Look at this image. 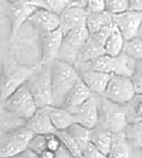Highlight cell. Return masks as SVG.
<instances>
[{
	"instance_id": "1",
	"label": "cell",
	"mask_w": 142,
	"mask_h": 158,
	"mask_svg": "<svg viewBox=\"0 0 142 158\" xmlns=\"http://www.w3.org/2000/svg\"><path fill=\"white\" fill-rule=\"evenodd\" d=\"M51 90L52 105L62 106L67 93L80 79V74L73 64L57 59L51 63Z\"/></svg>"
},
{
	"instance_id": "2",
	"label": "cell",
	"mask_w": 142,
	"mask_h": 158,
	"mask_svg": "<svg viewBox=\"0 0 142 158\" xmlns=\"http://www.w3.org/2000/svg\"><path fill=\"white\" fill-rule=\"evenodd\" d=\"M37 65H22L16 60L9 59L2 64L0 71V90L1 100L0 104L8 98L19 87L24 85L32 75Z\"/></svg>"
},
{
	"instance_id": "3",
	"label": "cell",
	"mask_w": 142,
	"mask_h": 158,
	"mask_svg": "<svg viewBox=\"0 0 142 158\" xmlns=\"http://www.w3.org/2000/svg\"><path fill=\"white\" fill-rule=\"evenodd\" d=\"M38 108L37 103L26 84L19 87L0 104V112L5 111L6 113L26 122L36 114Z\"/></svg>"
},
{
	"instance_id": "4",
	"label": "cell",
	"mask_w": 142,
	"mask_h": 158,
	"mask_svg": "<svg viewBox=\"0 0 142 158\" xmlns=\"http://www.w3.org/2000/svg\"><path fill=\"white\" fill-rule=\"evenodd\" d=\"M50 65L38 63L34 72L26 83L39 108L52 105Z\"/></svg>"
},
{
	"instance_id": "5",
	"label": "cell",
	"mask_w": 142,
	"mask_h": 158,
	"mask_svg": "<svg viewBox=\"0 0 142 158\" xmlns=\"http://www.w3.org/2000/svg\"><path fill=\"white\" fill-rule=\"evenodd\" d=\"M33 133L26 125L3 131L0 136V158H16L29 147Z\"/></svg>"
},
{
	"instance_id": "6",
	"label": "cell",
	"mask_w": 142,
	"mask_h": 158,
	"mask_svg": "<svg viewBox=\"0 0 142 158\" xmlns=\"http://www.w3.org/2000/svg\"><path fill=\"white\" fill-rule=\"evenodd\" d=\"M128 125H129V114L123 108V106L117 105L102 98L101 108L99 107L98 127L105 129L112 134H118V133H124Z\"/></svg>"
},
{
	"instance_id": "7",
	"label": "cell",
	"mask_w": 142,
	"mask_h": 158,
	"mask_svg": "<svg viewBox=\"0 0 142 158\" xmlns=\"http://www.w3.org/2000/svg\"><path fill=\"white\" fill-rule=\"evenodd\" d=\"M135 95L137 94L133 84L129 77L111 75L107 89L101 98L111 103H114L117 105L124 106L131 103Z\"/></svg>"
},
{
	"instance_id": "8",
	"label": "cell",
	"mask_w": 142,
	"mask_h": 158,
	"mask_svg": "<svg viewBox=\"0 0 142 158\" xmlns=\"http://www.w3.org/2000/svg\"><path fill=\"white\" fill-rule=\"evenodd\" d=\"M90 33L86 26L79 27L63 34L62 44L58 59L76 65L80 50L88 40Z\"/></svg>"
},
{
	"instance_id": "9",
	"label": "cell",
	"mask_w": 142,
	"mask_h": 158,
	"mask_svg": "<svg viewBox=\"0 0 142 158\" xmlns=\"http://www.w3.org/2000/svg\"><path fill=\"white\" fill-rule=\"evenodd\" d=\"M129 56L124 53L117 56L104 54L87 64L95 71H100L110 75H122L130 77L132 74V69L129 66Z\"/></svg>"
},
{
	"instance_id": "10",
	"label": "cell",
	"mask_w": 142,
	"mask_h": 158,
	"mask_svg": "<svg viewBox=\"0 0 142 158\" xmlns=\"http://www.w3.org/2000/svg\"><path fill=\"white\" fill-rule=\"evenodd\" d=\"M60 17V28L63 34L71 30L86 26L88 11L83 5V0H72L70 5L59 15Z\"/></svg>"
},
{
	"instance_id": "11",
	"label": "cell",
	"mask_w": 142,
	"mask_h": 158,
	"mask_svg": "<svg viewBox=\"0 0 142 158\" xmlns=\"http://www.w3.org/2000/svg\"><path fill=\"white\" fill-rule=\"evenodd\" d=\"M63 33L60 29L39 34L40 62L39 64H51L57 60L62 44Z\"/></svg>"
},
{
	"instance_id": "12",
	"label": "cell",
	"mask_w": 142,
	"mask_h": 158,
	"mask_svg": "<svg viewBox=\"0 0 142 158\" xmlns=\"http://www.w3.org/2000/svg\"><path fill=\"white\" fill-rule=\"evenodd\" d=\"M74 66L79 72L80 79L89 87L92 94L95 96H102L109 83V80L111 77L110 74L95 71V70L90 68L88 64H78Z\"/></svg>"
},
{
	"instance_id": "13",
	"label": "cell",
	"mask_w": 142,
	"mask_h": 158,
	"mask_svg": "<svg viewBox=\"0 0 142 158\" xmlns=\"http://www.w3.org/2000/svg\"><path fill=\"white\" fill-rule=\"evenodd\" d=\"M112 18L113 22L119 31L121 32L126 42L137 38L138 30L142 21V12L126 10L124 12L112 15Z\"/></svg>"
},
{
	"instance_id": "14",
	"label": "cell",
	"mask_w": 142,
	"mask_h": 158,
	"mask_svg": "<svg viewBox=\"0 0 142 158\" xmlns=\"http://www.w3.org/2000/svg\"><path fill=\"white\" fill-rule=\"evenodd\" d=\"M71 113L73 114L76 123L89 129L97 128L99 123V102L97 96L93 95Z\"/></svg>"
},
{
	"instance_id": "15",
	"label": "cell",
	"mask_w": 142,
	"mask_h": 158,
	"mask_svg": "<svg viewBox=\"0 0 142 158\" xmlns=\"http://www.w3.org/2000/svg\"><path fill=\"white\" fill-rule=\"evenodd\" d=\"M37 7L27 5H18V3H8L7 11L10 21V39L11 41L16 39L20 31L21 27L28 22L32 13L36 11Z\"/></svg>"
},
{
	"instance_id": "16",
	"label": "cell",
	"mask_w": 142,
	"mask_h": 158,
	"mask_svg": "<svg viewBox=\"0 0 142 158\" xmlns=\"http://www.w3.org/2000/svg\"><path fill=\"white\" fill-rule=\"evenodd\" d=\"M28 23L38 33H47L60 28V17L45 8H37L28 20Z\"/></svg>"
},
{
	"instance_id": "17",
	"label": "cell",
	"mask_w": 142,
	"mask_h": 158,
	"mask_svg": "<svg viewBox=\"0 0 142 158\" xmlns=\"http://www.w3.org/2000/svg\"><path fill=\"white\" fill-rule=\"evenodd\" d=\"M93 94L89 90V87L84 84V82L81 79L74 83V85L67 93L66 98L63 100L62 107L67 108L68 111H73L77 107L82 105L84 102H87L90 98H92Z\"/></svg>"
},
{
	"instance_id": "18",
	"label": "cell",
	"mask_w": 142,
	"mask_h": 158,
	"mask_svg": "<svg viewBox=\"0 0 142 158\" xmlns=\"http://www.w3.org/2000/svg\"><path fill=\"white\" fill-rule=\"evenodd\" d=\"M26 125L28 128L33 133V135H50V134H57V131L53 127L52 123L50 121V117L48 115V112L46 107L38 108L31 118L26 122Z\"/></svg>"
},
{
	"instance_id": "19",
	"label": "cell",
	"mask_w": 142,
	"mask_h": 158,
	"mask_svg": "<svg viewBox=\"0 0 142 158\" xmlns=\"http://www.w3.org/2000/svg\"><path fill=\"white\" fill-rule=\"evenodd\" d=\"M46 110H47L51 123L57 132L67 131L71 125L76 123L73 114L62 106L49 105L46 107Z\"/></svg>"
},
{
	"instance_id": "20",
	"label": "cell",
	"mask_w": 142,
	"mask_h": 158,
	"mask_svg": "<svg viewBox=\"0 0 142 158\" xmlns=\"http://www.w3.org/2000/svg\"><path fill=\"white\" fill-rule=\"evenodd\" d=\"M104 56V50H103V44L98 42L97 40L93 39L91 35H89L88 40L84 42L83 47L80 50L78 60H77L76 65L78 64H87L90 63L95 59Z\"/></svg>"
},
{
	"instance_id": "21",
	"label": "cell",
	"mask_w": 142,
	"mask_h": 158,
	"mask_svg": "<svg viewBox=\"0 0 142 158\" xmlns=\"http://www.w3.org/2000/svg\"><path fill=\"white\" fill-rule=\"evenodd\" d=\"M124 44H126V40L122 37L121 32L119 31V29L116 27L113 31L109 34V37L107 38L104 44H103L104 54L110 56H119V54L123 53Z\"/></svg>"
},
{
	"instance_id": "22",
	"label": "cell",
	"mask_w": 142,
	"mask_h": 158,
	"mask_svg": "<svg viewBox=\"0 0 142 158\" xmlns=\"http://www.w3.org/2000/svg\"><path fill=\"white\" fill-rule=\"evenodd\" d=\"M113 23L112 15L107 11L95 13H88L87 20H86V28L90 34L100 31L109 24Z\"/></svg>"
},
{
	"instance_id": "23",
	"label": "cell",
	"mask_w": 142,
	"mask_h": 158,
	"mask_svg": "<svg viewBox=\"0 0 142 158\" xmlns=\"http://www.w3.org/2000/svg\"><path fill=\"white\" fill-rule=\"evenodd\" d=\"M112 140H113V134L108 131H105L100 127H97L92 131L91 135V144L97 148L98 150H100L101 153L104 154L105 156H108L109 152L112 146Z\"/></svg>"
},
{
	"instance_id": "24",
	"label": "cell",
	"mask_w": 142,
	"mask_h": 158,
	"mask_svg": "<svg viewBox=\"0 0 142 158\" xmlns=\"http://www.w3.org/2000/svg\"><path fill=\"white\" fill-rule=\"evenodd\" d=\"M130 146L124 136V133L113 134L112 146L109 152L108 158H129Z\"/></svg>"
},
{
	"instance_id": "25",
	"label": "cell",
	"mask_w": 142,
	"mask_h": 158,
	"mask_svg": "<svg viewBox=\"0 0 142 158\" xmlns=\"http://www.w3.org/2000/svg\"><path fill=\"white\" fill-rule=\"evenodd\" d=\"M92 131H93V129H89V128H87V127L78 124V123L72 124L67 129L68 134L73 138L74 142L80 146V148H81L82 150L91 143Z\"/></svg>"
},
{
	"instance_id": "26",
	"label": "cell",
	"mask_w": 142,
	"mask_h": 158,
	"mask_svg": "<svg viewBox=\"0 0 142 158\" xmlns=\"http://www.w3.org/2000/svg\"><path fill=\"white\" fill-rule=\"evenodd\" d=\"M124 136L132 149H142V121L129 123L124 131Z\"/></svg>"
},
{
	"instance_id": "27",
	"label": "cell",
	"mask_w": 142,
	"mask_h": 158,
	"mask_svg": "<svg viewBox=\"0 0 142 158\" xmlns=\"http://www.w3.org/2000/svg\"><path fill=\"white\" fill-rule=\"evenodd\" d=\"M60 138L61 143H62V146L66 148L69 152L72 158H78L79 156L82 155V149L80 148V146L74 142V139L70 135L68 134L67 131H62V132H58L57 133Z\"/></svg>"
},
{
	"instance_id": "28",
	"label": "cell",
	"mask_w": 142,
	"mask_h": 158,
	"mask_svg": "<svg viewBox=\"0 0 142 158\" xmlns=\"http://www.w3.org/2000/svg\"><path fill=\"white\" fill-rule=\"evenodd\" d=\"M123 53L133 60H142V39L134 38L126 41L124 44Z\"/></svg>"
},
{
	"instance_id": "29",
	"label": "cell",
	"mask_w": 142,
	"mask_h": 158,
	"mask_svg": "<svg viewBox=\"0 0 142 158\" xmlns=\"http://www.w3.org/2000/svg\"><path fill=\"white\" fill-rule=\"evenodd\" d=\"M105 11L117 15L129 10V0H104Z\"/></svg>"
},
{
	"instance_id": "30",
	"label": "cell",
	"mask_w": 142,
	"mask_h": 158,
	"mask_svg": "<svg viewBox=\"0 0 142 158\" xmlns=\"http://www.w3.org/2000/svg\"><path fill=\"white\" fill-rule=\"evenodd\" d=\"M130 79L133 84L135 94L142 95V60H138L135 62Z\"/></svg>"
},
{
	"instance_id": "31",
	"label": "cell",
	"mask_w": 142,
	"mask_h": 158,
	"mask_svg": "<svg viewBox=\"0 0 142 158\" xmlns=\"http://www.w3.org/2000/svg\"><path fill=\"white\" fill-rule=\"evenodd\" d=\"M41 1L43 3V8L57 15H60L71 2V0H41Z\"/></svg>"
},
{
	"instance_id": "32",
	"label": "cell",
	"mask_w": 142,
	"mask_h": 158,
	"mask_svg": "<svg viewBox=\"0 0 142 158\" xmlns=\"http://www.w3.org/2000/svg\"><path fill=\"white\" fill-rule=\"evenodd\" d=\"M83 5L88 13H95L105 11L104 0H83Z\"/></svg>"
},
{
	"instance_id": "33",
	"label": "cell",
	"mask_w": 142,
	"mask_h": 158,
	"mask_svg": "<svg viewBox=\"0 0 142 158\" xmlns=\"http://www.w3.org/2000/svg\"><path fill=\"white\" fill-rule=\"evenodd\" d=\"M29 149L36 154H40L42 150L46 149V136L43 135H34L29 144Z\"/></svg>"
},
{
	"instance_id": "34",
	"label": "cell",
	"mask_w": 142,
	"mask_h": 158,
	"mask_svg": "<svg viewBox=\"0 0 142 158\" xmlns=\"http://www.w3.org/2000/svg\"><path fill=\"white\" fill-rule=\"evenodd\" d=\"M62 146L58 134L46 135V149H49L53 153H57Z\"/></svg>"
},
{
	"instance_id": "35",
	"label": "cell",
	"mask_w": 142,
	"mask_h": 158,
	"mask_svg": "<svg viewBox=\"0 0 142 158\" xmlns=\"http://www.w3.org/2000/svg\"><path fill=\"white\" fill-rule=\"evenodd\" d=\"M82 155L86 156L87 158H108L104 154L101 153L100 150H98L91 143L82 150Z\"/></svg>"
},
{
	"instance_id": "36",
	"label": "cell",
	"mask_w": 142,
	"mask_h": 158,
	"mask_svg": "<svg viewBox=\"0 0 142 158\" xmlns=\"http://www.w3.org/2000/svg\"><path fill=\"white\" fill-rule=\"evenodd\" d=\"M8 3H18V5L33 6L37 8H43V3L41 0H7Z\"/></svg>"
},
{
	"instance_id": "37",
	"label": "cell",
	"mask_w": 142,
	"mask_h": 158,
	"mask_svg": "<svg viewBox=\"0 0 142 158\" xmlns=\"http://www.w3.org/2000/svg\"><path fill=\"white\" fill-rule=\"evenodd\" d=\"M132 113H133V122L142 121V101L138 102L137 104L133 106Z\"/></svg>"
},
{
	"instance_id": "38",
	"label": "cell",
	"mask_w": 142,
	"mask_h": 158,
	"mask_svg": "<svg viewBox=\"0 0 142 158\" xmlns=\"http://www.w3.org/2000/svg\"><path fill=\"white\" fill-rule=\"evenodd\" d=\"M129 10L142 12V0H129Z\"/></svg>"
},
{
	"instance_id": "39",
	"label": "cell",
	"mask_w": 142,
	"mask_h": 158,
	"mask_svg": "<svg viewBox=\"0 0 142 158\" xmlns=\"http://www.w3.org/2000/svg\"><path fill=\"white\" fill-rule=\"evenodd\" d=\"M16 158H39V157H38V154L32 152V150L29 149V148H27L24 152H22V153Z\"/></svg>"
},
{
	"instance_id": "40",
	"label": "cell",
	"mask_w": 142,
	"mask_h": 158,
	"mask_svg": "<svg viewBox=\"0 0 142 158\" xmlns=\"http://www.w3.org/2000/svg\"><path fill=\"white\" fill-rule=\"evenodd\" d=\"M38 157L39 158H57V153H53L49 149L42 150L41 153L38 154Z\"/></svg>"
},
{
	"instance_id": "41",
	"label": "cell",
	"mask_w": 142,
	"mask_h": 158,
	"mask_svg": "<svg viewBox=\"0 0 142 158\" xmlns=\"http://www.w3.org/2000/svg\"><path fill=\"white\" fill-rule=\"evenodd\" d=\"M137 38H139V39H142V21H141V23H140L139 30H138V34H137Z\"/></svg>"
},
{
	"instance_id": "42",
	"label": "cell",
	"mask_w": 142,
	"mask_h": 158,
	"mask_svg": "<svg viewBox=\"0 0 142 158\" xmlns=\"http://www.w3.org/2000/svg\"><path fill=\"white\" fill-rule=\"evenodd\" d=\"M137 153H135V157L137 158H142V149H135Z\"/></svg>"
},
{
	"instance_id": "43",
	"label": "cell",
	"mask_w": 142,
	"mask_h": 158,
	"mask_svg": "<svg viewBox=\"0 0 142 158\" xmlns=\"http://www.w3.org/2000/svg\"><path fill=\"white\" fill-rule=\"evenodd\" d=\"M2 133H3L2 128H1V127H0V136H1V134H2Z\"/></svg>"
},
{
	"instance_id": "44",
	"label": "cell",
	"mask_w": 142,
	"mask_h": 158,
	"mask_svg": "<svg viewBox=\"0 0 142 158\" xmlns=\"http://www.w3.org/2000/svg\"><path fill=\"white\" fill-rule=\"evenodd\" d=\"M78 158H87V157H86V156H83V155H81V156H79Z\"/></svg>"
},
{
	"instance_id": "45",
	"label": "cell",
	"mask_w": 142,
	"mask_h": 158,
	"mask_svg": "<svg viewBox=\"0 0 142 158\" xmlns=\"http://www.w3.org/2000/svg\"><path fill=\"white\" fill-rule=\"evenodd\" d=\"M0 100H1V90H0Z\"/></svg>"
},
{
	"instance_id": "46",
	"label": "cell",
	"mask_w": 142,
	"mask_h": 158,
	"mask_svg": "<svg viewBox=\"0 0 142 158\" xmlns=\"http://www.w3.org/2000/svg\"><path fill=\"white\" fill-rule=\"evenodd\" d=\"M71 1H72V0H71Z\"/></svg>"
}]
</instances>
